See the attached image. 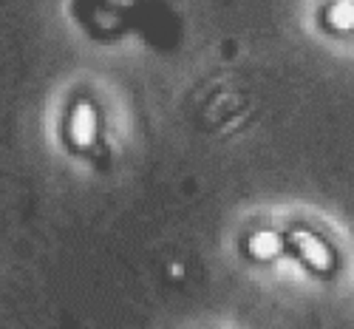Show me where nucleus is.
Segmentation results:
<instances>
[{
  "mask_svg": "<svg viewBox=\"0 0 354 329\" xmlns=\"http://www.w3.org/2000/svg\"><path fill=\"white\" fill-rule=\"evenodd\" d=\"M281 253V238L275 233H255L250 238V256L255 258H275Z\"/></svg>",
  "mask_w": 354,
  "mask_h": 329,
  "instance_id": "20e7f679",
  "label": "nucleus"
},
{
  "mask_svg": "<svg viewBox=\"0 0 354 329\" xmlns=\"http://www.w3.org/2000/svg\"><path fill=\"white\" fill-rule=\"evenodd\" d=\"M326 23L335 28V32H351L354 28V3L351 0H337L335 6H329Z\"/></svg>",
  "mask_w": 354,
  "mask_h": 329,
  "instance_id": "7ed1b4c3",
  "label": "nucleus"
},
{
  "mask_svg": "<svg viewBox=\"0 0 354 329\" xmlns=\"http://www.w3.org/2000/svg\"><path fill=\"white\" fill-rule=\"evenodd\" d=\"M292 244L298 247L301 258L312 267V270L326 273L329 267H332V250L323 244L317 235H312V233H306V230H298V233H292Z\"/></svg>",
  "mask_w": 354,
  "mask_h": 329,
  "instance_id": "f257e3e1",
  "label": "nucleus"
},
{
  "mask_svg": "<svg viewBox=\"0 0 354 329\" xmlns=\"http://www.w3.org/2000/svg\"><path fill=\"white\" fill-rule=\"evenodd\" d=\"M68 139L77 148L94 145V139H97V114H94V108L88 103L74 105L71 119H68Z\"/></svg>",
  "mask_w": 354,
  "mask_h": 329,
  "instance_id": "f03ea898",
  "label": "nucleus"
}]
</instances>
